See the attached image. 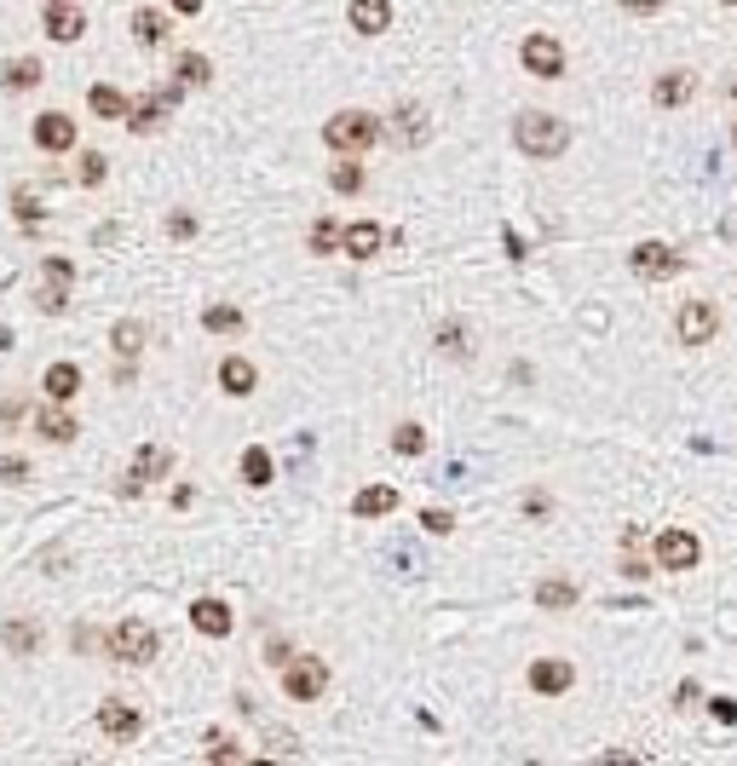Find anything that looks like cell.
Segmentation results:
<instances>
[{"label": "cell", "mask_w": 737, "mask_h": 766, "mask_svg": "<svg viewBox=\"0 0 737 766\" xmlns=\"http://www.w3.org/2000/svg\"><path fill=\"white\" fill-rule=\"evenodd\" d=\"M421 524H426L433 536H449V531H456V519H449L444 508H426V513H421Z\"/></svg>", "instance_id": "cell-43"}, {"label": "cell", "mask_w": 737, "mask_h": 766, "mask_svg": "<svg viewBox=\"0 0 737 766\" xmlns=\"http://www.w3.org/2000/svg\"><path fill=\"white\" fill-rule=\"evenodd\" d=\"M0 427H7V433H12V427H24V410H17V403H12V398H7V403H0Z\"/></svg>", "instance_id": "cell-48"}, {"label": "cell", "mask_w": 737, "mask_h": 766, "mask_svg": "<svg viewBox=\"0 0 737 766\" xmlns=\"http://www.w3.org/2000/svg\"><path fill=\"white\" fill-rule=\"evenodd\" d=\"M35 145L47 150V156H64V150H75V121L64 115V110H47V115H35Z\"/></svg>", "instance_id": "cell-12"}, {"label": "cell", "mask_w": 737, "mask_h": 766, "mask_svg": "<svg viewBox=\"0 0 737 766\" xmlns=\"http://www.w3.org/2000/svg\"><path fill=\"white\" fill-rule=\"evenodd\" d=\"M35 433L47 438V443H75L81 427H75V415L64 410V403H52V410H40V415H35Z\"/></svg>", "instance_id": "cell-22"}, {"label": "cell", "mask_w": 737, "mask_h": 766, "mask_svg": "<svg viewBox=\"0 0 737 766\" xmlns=\"http://www.w3.org/2000/svg\"><path fill=\"white\" fill-rule=\"evenodd\" d=\"M340 248L352 254V259H375V254L386 248V231L375 226V219H358V226L340 231Z\"/></svg>", "instance_id": "cell-15"}, {"label": "cell", "mask_w": 737, "mask_h": 766, "mask_svg": "<svg viewBox=\"0 0 737 766\" xmlns=\"http://www.w3.org/2000/svg\"><path fill=\"white\" fill-rule=\"evenodd\" d=\"M698 697H703V692H698V680H680V692H674V709H680V715H686V709H698Z\"/></svg>", "instance_id": "cell-44"}, {"label": "cell", "mask_w": 737, "mask_h": 766, "mask_svg": "<svg viewBox=\"0 0 737 766\" xmlns=\"http://www.w3.org/2000/svg\"><path fill=\"white\" fill-rule=\"evenodd\" d=\"M35 306L47 312V317L70 312V282H52V277H47V289H35Z\"/></svg>", "instance_id": "cell-34"}, {"label": "cell", "mask_w": 737, "mask_h": 766, "mask_svg": "<svg viewBox=\"0 0 737 766\" xmlns=\"http://www.w3.org/2000/svg\"><path fill=\"white\" fill-rule=\"evenodd\" d=\"M168 231H173V242H191V236H196V219H191V214H173Z\"/></svg>", "instance_id": "cell-45"}, {"label": "cell", "mask_w": 737, "mask_h": 766, "mask_svg": "<svg viewBox=\"0 0 737 766\" xmlns=\"http://www.w3.org/2000/svg\"><path fill=\"white\" fill-rule=\"evenodd\" d=\"M386 133H392V145L421 150V145H426V133H433V115H426L421 98H403V105H398L392 115H386Z\"/></svg>", "instance_id": "cell-5"}, {"label": "cell", "mask_w": 737, "mask_h": 766, "mask_svg": "<svg viewBox=\"0 0 737 766\" xmlns=\"http://www.w3.org/2000/svg\"><path fill=\"white\" fill-rule=\"evenodd\" d=\"M519 64H524L530 75H542V81H559V75H565V47H559L553 35H524Z\"/></svg>", "instance_id": "cell-7"}, {"label": "cell", "mask_w": 737, "mask_h": 766, "mask_svg": "<svg viewBox=\"0 0 737 766\" xmlns=\"http://www.w3.org/2000/svg\"><path fill=\"white\" fill-rule=\"evenodd\" d=\"M438 346L461 357V352H467V329H461V323H444V329H438Z\"/></svg>", "instance_id": "cell-41"}, {"label": "cell", "mask_w": 737, "mask_h": 766, "mask_svg": "<svg viewBox=\"0 0 737 766\" xmlns=\"http://www.w3.org/2000/svg\"><path fill=\"white\" fill-rule=\"evenodd\" d=\"M173 70H179V87H208V81H214V64L202 52H179Z\"/></svg>", "instance_id": "cell-31"}, {"label": "cell", "mask_w": 737, "mask_h": 766, "mask_svg": "<svg viewBox=\"0 0 737 766\" xmlns=\"http://www.w3.org/2000/svg\"><path fill=\"white\" fill-rule=\"evenodd\" d=\"M0 640H7V652L29 657L35 645H40V629H35V622H24V617H7V622H0Z\"/></svg>", "instance_id": "cell-28"}, {"label": "cell", "mask_w": 737, "mask_h": 766, "mask_svg": "<svg viewBox=\"0 0 737 766\" xmlns=\"http://www.w3.org/2000/svg\"><path fill=\"white\" fill-rule=\"evenodd\" d=\"M392 450H398V455H421V450H426V433L415 427V421H403V427L392 433Z\"/></svg>", "instance_id": "cell-36"}, {"label": "cell", "mask_w": 737, "mask_h": 766, "mask_svg": "<svg viewBox=\"0 0 737 766\" xmlns=\"http://www.w3.org/2000/svg\"><path fill=\"white\" fill-rule=\"evenodd\" d=\"M156 652H161V634L150 629L145 617H128V622H116V629H110V657L128 662V669H145V662H156Z\"/></svg>", "instance_id": "cell-3"}, {"label": "cell", "mask_w": 737, "mask_h": 766, "mask_svg": "<svg viewBox=\"0 0 737 766\" xmlns=\"http://www.w3.org/2000/svg\"><path fill=\"white\" fill-rule=\"evenodd\" d=\"M282 692H289L294 703H317L323 692H329V662L323 657H289L282 662Z\"/></svg>", "instance_id": "cell-4"}, {"label": "cell", "mask_w": 737, "mask_h": 766, "mask_svg": "<svg viewBox=\"0 0 737 766\" xmlns=\"http://www.w3.org/2000/svg\"><path fill=\"white\" fill-rule=\"evenodd\" d=\"M628 266H633V277H645V282H668L674 271H680V254H674L668 242H640V248L628 254Z\"/></svg>", "instance_id": "cell-9"}, {"label": "cell", "mask_w": 737, "mask_h": 766, "mask_svg": "<svg viewBox=\"0 0 737 766\" xmlns=\"http://www.w3.org/2000/svg\"><path fill=\"white\" fill-rule=\"evenodd\" d=\"M514 145L536 161H553L570 150V121L553 115V110H519L514 115Z\"/></svg>", "instance_id": "cell-1"}, {"label": "cell", "mask_w": 737, "mask_h": 766, "mask_svg": "<svg viewBox=\"0 0 737 766\" xmlns=\"http://www.w3.org/2000/svg\"><path fill=\"white\" fill-rule=\"evenodd\" d=\"M133 40L138 47H161V40H168V17H161L156 7H138L133 12Z\"/></svg>", "instance_id": "cell-27"}, {"label": "cell", "mask_w": 737, "mask_h": 766, "mask_svg": "<svg viewBox=\"0 0 737 766\" xmlns=\"http://www.w3.org/2000/svg\"><path fill=\"white\" fill-rule=\"evenodd\" d=\"M657 571H691V564L703 559V542L691 531H657Z\"/></svg>", "instance_id": "cell-8"}, {"label": "cell", "mask_w": 737, "mask_h": 766, "mask_svg": "<svg viewBox=\"0 0 737 766\" xmlns=\"http://www.w3.org/2000/svg\"><path fill=\"white\" fill-rule=\"evenodd\" d=\"M617 7H623V12H633V17H651V12H663L668 0H617Z\"/></svg>", "instance_id": "cell-46"}, {"label": "cell", "mask_w": 737, "mask_h": 766, "mask_svg": "<svg viewBox=\"0 0 737 766\" xmlns=\"http://www.w3.org/2000/svg\"><path fill=\"white\" fill-rule=\"evenodd\" d=\"M570 685H577V669L559 657H542V662H530V692L536 697H565Z\"/></svg>", "instance_id": "cell-13"}, {"label": "cell", "mask_w": 737, "mask_h": 766, "mask_svg": "<svg viewBox=\"0 0 737 766\" xmlns=\"http://www.w3.org/2000/svg\"><path fill=\"white\" fill-rule=\"evenodd\" d=\"M547 508H553L547 496H524V513H530V519H547Z\"/></svg>", "instance_id": "cell-49"}, {"label": "cell", "mask_w": 737, "mask_h": 766, "mask_svg": "<svg viewBox=\"0 0 737 766\" xmlns=\"http://www.w3.org/2000/svg\"><path fill=\"white\" fill-rule=\"evenodd\" d=\"M75 392H81V369H75V363H64V357H58L52 369H47V398H52V403H70Z\"/></svg>", "instance_id": "cell-25"}, {"label": "cell", "mask_w": 737, "mask_h": 766, "mask_svg": "<svg viewBox=\"0 0 737 766\" xmlns=\"http://www.w3.org/2000/svg\"><path fill=\"white\" fill-rule=\"evenodd\" d=\"M352 513H358V519H386V513H398V490H392V484H363V490L352 496Z\"/></svg>", "instance_id": "cell-18"}, {"label": "cell", "mask_w": 737, "mask_h": 766, "mask_svg": "<svg viewBox=\"0 0 737 766\" xmlns=\"http://www.w3.org/2000/svg\"><path fill=\"white\" fill-rule=\"evenodd\" d=\"M202 755L219 761V766H242V761H249V750H237V738H225V732H214L208 743H202Z\"/></svg>", "instance_id": "cell-33"}, {"label": "cell", "mask_w": 737, "mask_h": 766, "mask_svg": "<svg viewBox=\"0 0 737 766\" xmlns=\"http://www.w3.org/2000/svg\"><path fill=\"white\" fill-rule=\"evenodd\" d=\"M40 75H47V70H40V58H12V64L0 70V87H7V93H29V87H40Z\"/></svg>", "instance_id": "cell-23"}, {"label": "cell", "mask_w": 737, "mask_h": 766, "mask_svg": "<svg viewBox=\"0 0 737 766\" xmlns=\"http://www.w3.org/2000/svg\"><path fill=\"white\" fill-rule=\"evenodd\" d=\"M237 467H242V484H254V490H259V484H271V478H277V467H271V455H265V450H259V443H249V450H242V455H237Z\"/></svg>", "instance_id": "cell-29"}, {"label": "cell", "mask_w": 737, "mask_h": 766, "mask_svg": "<svg viewBox=\"0 0 737 766\" xmlns=\"http://www.w3.org/2000/svg\"><path fill=\"white\" fill-rule=\"evenodd\" d=\"M191 629L208 634V640H225V634H231V605H225V599H196L191 605Z\"/></svg>", "instance_id": "cell-16"}, {"label": "cell", "mask_w": 737, "mask_h": 766, "mask_svg": "<svg viewBox=\"0 0 737 766\" xmlns=\"http://www.w3.org/2000/svg\"><path fill=\"white\" fill-rule=\"evenodd\" d=\"M691 87H698V75H691V70H668V75H657V87H651V98H657L663 110H680L686 98H691Z\"/></svg>", "instance_id": "cell-19"}, {"label": "cell", "mask_w": 737, "mask_h": 766, "mask_svg": "<svg viewBox=\"0 0 737 766\" xmlns=\"http://www.w3.org/2000/svg\"><path fill=\"white\" fill-rule=\"evenodd\" d=\"M329 185H335L340 196H358V191H363V168H358V161H352V156H346V161H335V173H329Z\"/></svg>", "instance_id": "cell-35"}, {"label": "cell", "mask_w": 737, "mask_h": 766, "mask_svg": "<svg viewBox=\"0 0 737 766\" xmlns=\"http://www.w3.org/2000/svg\"><path fill=\"white\" fill-rule=\"evenodd\" d=\"M536 605H547V611H570V605H577V582H565V576L536 582Z\"/></svg>", "instance_id": "cell-30"}, {"label": "cell", "mask_w": 737, "mask_h": 766, "mask_svg": "<svg viewBox=\"0 0 737 766\" xmlns=\"http://www.w3.org/2000/svg\"><path fill=\"white\" fill-rule=\"evenodd\" d=\"M346 17H352L358 35H386V29H392V0H352V12H346Z\"/></svg>", "instance_id": "cell-17"}, {"label": "cell", "mask_w": 737, "mask_h": 766, "mask_svg": "<svg viewBox=\"0 0 737 766\" xmlns=\"http://www.w3.org/2000/svg\"><path fill=\"white\" fill-rule=\"evenodd\" d=\"M265 755H277V761H294L300 750H294V738H289V732H277V738H271V750H265Z\"/></svg>", "instance_id": "cell-47"}, {"label": "cell", "mask_w": 737, "mask_h": 766, "mask_svg": "<svg viewBox=\"0 0 737 766\" xmlns=\"http://www.w3.org/2000/svg\"><path fill=\"white\" fill-rule=\"evenodd\" d=\"M98 732H105L110 743H133L138 732H145V715L133 709V703H98Z\"/></svg>", "instance_id": "cell-10"}, {"label": "cell", "mask_w": 737, "mask_h": 766, "mask_svg": "<svg viewBox=\"0 0 737 766\" xmlns=\"http://www.w3.org/2000/svg\"><path fill=\"white\" fill-rule=\"evenodd\" d=\"M168 467H173V455L161 450V443H145V450L133 455V478H121V496H138V490H145V484L168 478Z\"/></svg>", "instance_id": "cell-11"}, {"label": "cell", "mask_w": 737, "mask_h": 766, "mask_svg": "<svg viewBox=\"0 0 737 766\" xmlns=\"http://www.w3.org/2000/svg\"><path fill=\"white\" fill-rule=\"evenodd\" d=\"M732 145H737V121H732Z\"/></svg>", "instance_id": "cell-52"}, {"label": "cell", "mask_w": 737, "mask_h": 766, "mask_svg": "<svg viewBox=\"0 0 737 766\" xmlns=\"http://www.w3.org/2000/svg\"><path fill=\"white\" fill-rule=\"evenodd\" d=\"M145 323H138V317H128V323H116V329H110V352L116 357H138V352H145Z\"/></svg>", "instance_id": "cell-26"}, {"label": "cell", "mask_w": 737, "mask_h": 766, "mask_svg": "<svg viewBox=\"0 0 737 766\" xmlns=\"http://www.w3.org/2000/svg\"><path fill=\"white\" fill-rule=\"evenodd\" d=\"M714 329H721V312H714L709 300H686V306L674 312V335H680L686 346H709Z\"/></svg>", "instance_id": "cell-6"}, {"label": "cell", "mask_w": 737, "mask_h": 766, "mask_svg": "<svg viewBox=\"0 0 737 766\" xmlns=\"http://www.w3.org/2000/svg\"><path fill=\"white\" fill-rule=\"evenodd\" d=\"M0 478H7V484H29V461L24 455H7V461H0Z\"/></svg>", "instance_id": "cell-42"}, {"label": "cell", "mask_w": 737, "mask_h": 766, "mask_svg": "<svg viewBox=\"0 0 737 766\" xmlns=\"http://www.w3.org/2000/svg\"><path fill=\"white\" fill-rule=\"evenodd\" d=\"M219 387L231 392V398H249V392L259 387V369H254L249 357H225V363H219Z\"/></svg>", "instance_id": "cell-21"}, {"label": "cell", "mask_w": 737, "mask_h": 766, "mask_svg": "<svg viewBox=\"0 0 737 766\" xmlns=\"http://www.w3.org/2000/svg\"><path fill=\"white\" fill-rule=\"evenodd\" d=\"M81 185H105V156H98V150H87V156H81Z\"/></svg>", "instance_id": "cell-39"}, {"label": "cell", "mask_w": 737, "mask_h": 766, "mask_svg": "<svg viewBox=\"0 0 737 766\" xmlns=\"http://www.w3.org/2000/svg\"><path fill=\"white\" fill-rule=\"evenodd\" d=\"M168 7H173L179 17H196V12H202V0H168Z\"/></svg>", "instance_id": "cell-50"}, {"label": "cell", "mask_w": 737, "mask_h": 766, "mask_svg": "<svg viewBox=\"0 0 737 766\" xmlns=\"http://www.w3.org/2000/svg\"><path fill=\"white\" fill-rule=\"evenodd\" d=\"M721 7H737V0H721Z\"/></svg>", "instance_id": "cell-53"}, {"label": "cell", "mask_w": 737, "mask_h": 766, "mask_svg": "<svg viewBox=\"0 0 737 766\" xmlns=\"http://www.w3.org/2000/svg\"><path fill=\"white\" fill-rule=\"evenodd\" d=\"M47 7H70V0H47Z\"/></svg>", "instance_id": "cell-51"}, {"label": "cell", "mask_w": 737, "mask_h": 766, "mask_svg": "<svg viewBox=\"0 0 737 766\" xmlns=\"http://www.w3.org/2000/svg\"><path fill=\"white\" fill-rule=\"evenodd\" d=\"M340 248V226H335V219H317V226H312V254H335Z\"/></svg>", "instance_id": "cell-37"}, {"label": "cell", "mask_w": 737, "mask_h": 766, "mask_svg": "<svg viewBox=\"0 0 737 766\" xmlns=\"http://www.w3.org/2000/svg\"><path fill=\"white\" fill-rule=\"evenodd\" d=\"M242 323H249V317H242L237 306H208V312H202V329H208V335H242Z\"/></svg>", "instance_id": "cell-32"}, {"label": "cell", "mask_w": 737, "mask_h": 766, "mask_svg": "<svg viewBox=\"0 0 737 766\" xmlns=\"http://www.w3.org/2000/svg\"><path fill=\"white\" fill-rule=\"evenodd\" d=\"M47 35L52 40H81V35H87V17L75 12V0H70V7H47Z\"/></svg>", "instance_id": "cell-24"}, {"label": "cell", "mask_w": 737, "mask_h": 766, "mask_svg": "<svg viewBox=\"0 0 737 766\" xmlns=\"http://www.w3.org/2000/svg\"><path fill=\"white\" fill-rule=\"evenodd\" d=\"M87 105H93V115H98V121H128V105H133V98L121 93V87H110V81H93Z\"/></svg>", "instance_id": "cell-20"}, {"label": "cell", "mask_w": 737, "mask_h": 766, "mask_svg": "<svg viewBox=\"0 0 737 766\" xmlns=\"http://www.w3.org/2000/svg\"><path fill=\"white\" fill-rule=\"evenodd\" d=\"M12 214H17V219H24V226H29V231L40 226V202H35L29 191H12Z\"/></svg>", "instance_id": "cell-38"}, {"label": "cell", "mask_w": 737, "mask_h": 766, "mask_svg": "<svg viewBox=\"0 0 737 766\" xmlns=\"http://www.w3.org/2000/svg\"><path fill=\"white\" fill-rule=\"evenodd\" d=\"M179 98V87H168V93H145L138 105H128V127L138 133V138H150L161 121H168V105Z\"/></svg>", "instance_id": "cell-14"}, {"label": "cell", "mask_w": 737, "mask_h": 766, "mask_svg": "<svg viewBox=\"0 0 737 766\" xmlns=\"http://www.w3.org/2000/svg\"><path fill=\"white\" fill-rule=\"evenodd\" d=\"M40 277H52V282H75V266H70L64 254H47V259H40Z\"/></svg>", "instance_id": "cell-40"}, {"label": "cell", "mask_w": 737, "mask_h": 766, "mask_svg": "<svg viewBox=\"0 0 737 766\" xmlns=\"http://www.w3.org/2000/svg\"><path fill=\"white\" fill-rule=\"evenodd\" d=\"M323 145H329L335 156H363L368 145H380V115L368 110H340L323 121Z\"/></svg>", "instance_id": "cell-2"}]
</instances>
